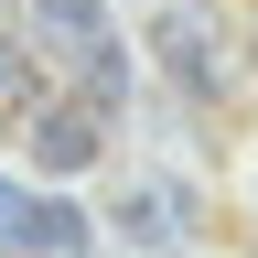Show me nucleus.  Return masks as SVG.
I'll return each instance as SVG.
<instances>
[{
    "instance_id": "2",
    "label": "nucleus",
    "mask_w": 258,
    "mask_h": 258,
    "mask_svg": "<svg viewBox=\"0 0 258 258\" xmlns=\"http://www.w3.org/2000/svg\"><path fill=\"white\" fill-rule=\"evenodd\" d=\"M151 64L172 76V97H194V108H215V97H226V76H237L226 22L205 11V0H172V11L151 22Z\"/></svg>"
},
{
    "instance_id": "3",
    "label": "nucleus",
    "mask_w": 258,
    "mask_h": 258,
    "mask_svg": "<svg viewBox=\"0 0 258 258\" xmlns=\"http://www.w3.org/2000/svg\"><path fill=\"white\" fill-rule=\"evenodd\" d=\"M194 226H205V194H194L183 172H129V194H118V237L140 247V258H172Z\"/></svg>"
},
{
    "instance_id": "1",
    "label": "nucleus",
    "mask_w": 258,
    "mask_h": 258,
    "mask_svg": "<svg viewBox=\"0 0 258 258\" xmlns=\"http://www.w3.org/2000/svg\"><path fill=\"white\" fill-rule=\"evenodd\" d=\"M22 22H32V54H54L64 97H86V108H108L118 118V97H129V43H118V22H108V0H22Z\"/></svg>"
},
{
    "instance_id": "6",
    "label": "nucleus",
    "mask_w": 258,
    "mask_h": 258,
    "mask_svg": "<svg viewBox=\"0 0 258 258\" xmlns=\"http://www.w3.org/2000/svg\"><path fill=\"white\" fill-rule=\"evenodd\" d=\"M32 205H43V183H22V172H0V247H32Z\"/></svg>"
},
{
    "instance_id": "7",
    "label": "nucleus",
    "mask_w": 258,
    "mask_h": 258,
    "mask_svg": "<svg viewBox=\"0 0 258 258\" xmlns=\"http://www.w3.org/2000/svg\"><path fill=\"white\" fill-rule=\"evenodd\" d=\"M172 258H194V247H172Z\"/></svg>"
},
{
    "instance_id": "4",
    "label": "nucleus",
    "mask_w": 258,
    "mask_h": 258,
    "mask_svg": "<svg viewBox=\"0 0 258 258\" xmlns=\"http://www.w3.org/2000/svg\"><path fill=\"white\" fill-rule=\"evenodd\" d=\"M22 140H32V172H86L97 151H108V108H86V97H32V118H22Z\"/></svg>"
},
{
    "instance_id": "5",
    "label": "nucleus",
    "mask_w": 258,
    "mask_h": 258,
    "mask_svg": "<svg viewBox=\"0 0 258 258\" xmlns=\"http://www.w3.org/2000/svg\"><path fill=\"white\" fill-rule=\"evenodd\" d=\"M32 97H43V76H32V43H11V32H0V118H32Z\"/></svg>"
}]
</instances>
